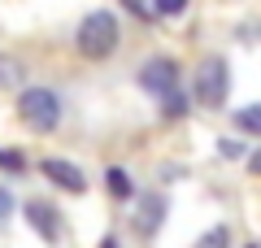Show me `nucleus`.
Listing matches in <instances>:
<instances>
[{
    "label": "nucleus",
    "instance_id": "nucleus-1",
    "mask_svg": "<svg viewBox=\"0 0 261 248\" xmlns=\"http://www.w3.org/2000/svg\"><path fill=\"white\" fill-rule=\"evenodd\" d=\"M118 18H113L109 9H96V13H87L83 18V27H79V35H74V44H79V53L87 57V61H105V57L118 48Z\"/></svg>",
    "mask_w": 261,
    "mask_h": 248
},
{
    "label": "nucleus",
    "instance_id": "nucleus-2",
    "mask_svg": "<svg viewBox=\"0 0 261 248\" xmlns=\"http://www.w3.org/2000/svg\"><path fill=\"white\" fill-rule=\"evenodd\" d=\"M18 118L27 122L31 131H53L57 122H61V101H57V92H48V87H27V92L18 96Z\"/></svg>",
    "mask_w": 261,
    "mask_h": 248
},
{
    "label": "nucleus",
    "instance_id": "nucleus-3",
    "mask_svg": "<svg viewBox=\"0 0 261 248\" xmlns=\"http://www.w3.org/2000/svg\"><path fill=\"white\" fill-rule=\"evenodd\" d=\"M226 92H231V70H226V61L222 57H205L200 70H196V101L218 109L226 101Z\"/></svg>",
    "mask_w": 261,
    "mask_h": 248
},
{
    "label": "nucleus",
    "instance_id": "nucleus-4",
    "mask_svg": "<svg viewBox=\"0 0 261 248\" xmlns=\"http://www.w3.org/2000/svg\"><path fill=\"white\" fill-rule=\"evenodd\" d=\"M140 83H144V92H148V96H170L178 87V65L170 61V57H152V61H144Z\"/></svg>",
    "mask_w": 261,
    "mask_h": 248
},
{
    "label": "nucleus",
    "instance_id": "nucleus-5",
    "mask_svg": "<svg viewBox=\"0 0 261 248\" xmlns=\"http://www.w3.org/2000/svg\"><path fill=\"white\" fill-rule=\"evenodd\" d=\"M39 170H44L57 187H65V192H83V187H87L83 170H79V165H70L65 157H44V161H39Z\"/></svg>",
    "mask_w": 261,
    "mask_h": 248
},
{
    "label": "nucleus",
    "instance_id": "nucleus-6",
    "mask_svg": "<svg viewBox=\"0 0 261 248\" xmlns=\"http://www.w3.org/2000/svg\"><path fill=\"white\" fill-rule=\"evenodd\" d=\"M27 222L48 239V244L61 239V218H57V209H53L48 201H31V205H27Z\"/></svg>",
    "mask_w": 261,
    "mask_h": 248
},
{
    "label": "nucleus",
    "instance_id": "nucleus-7",
    "mask_svg": "<svg viewBox=\"0 0 261 248\" xmlns=\"http://www.w3.org/2000/svg\"><path fill=\"white\" fill-rule=\"evenodd\" d=\"M161 213H166L161 196H148V205H140V213H135V227H140L144 235H152V231L161 227Z\"/></svg>",
    "mask_w": 261,
    "mask_h": 248
},
{
    "label": "nucleus",
    "instance_id": "nucleus-8",
    "mask_svg": "<svg viewBox=\"0 0 261 248\" xmlns=\"http://www.w3.org/2000/svg\"><path fill=\"white\" fill-rule=\"evenodd\" d=\"M235 127L244 131V135H261V105H248V109L235 113Z\"/></svg>",
    "mask_w": 261,
    "mask_h": 248
},
{
    "label": "nucleus",
    "instance_id": "nucleus-9",
    "mask_svg": "<svg viewBox=\"0 0 261 248\" xmlns=\"http://www.w3.org/2000/svg\"><path fill=\"white\" fill-rule=\"evenodd\" d=\"M18 83H22V61L0 57V87H18Z\"/></svg>",
    "mask_w": 261,
    "mask_h": 248
},
{
    "label": "nucleus",
    "instance_id": "nucleus-10",
    "mask_svg": "<svg viewBox=\"0 0 261 248\" xmlns=\"http://www.w3.org/2000/svg\"><path fill=\"white\" fill-rule=\"evenodd\" d=\"M196 248H231V235H226V227H214L196 239Z\"/></svg>",
    "mask_w": 261,
    "mask_h": 248
},
{
    "label": "nucleus",
    "instance_id": "nucleus-11",
    "mask_svg": "<svg viewBox=\"0 0 261 248\" xmlns=\"http://www.w3.org/2000/svg\"><path fill=\"white\" fill-rule=\"evenodd\" d=\"M0 165H5L9 175H22V170H27V157H22L18 148H0Z\"/></svg>",
    "mask_w": 261,
    "mask_h": 248
},
{
    "label": "nucleus",
    "instance_id": "nucleus-12",
    "mask_svg": "<svg viewBox=\"0 0 261 248\" xmlns=\"http://www.w3.org/2000/svg\"><path fill=\"white\" fill-rule=\"evenodd\" d=\"M183 9H187V0H152V13H161V18H174Z\"/></svg>",
    "mask_w": 261,
    "mask_h": 248
},
{
    "label": "nucleus",
    "instance_id": "nucleus-13",
    "mask_svg": "<svg viewBox=\"0 0 261 248\" xmlns=\"http://www.w3.org/2000/svg\"><path fill=\"white\" fill-rule=\"evenodd\" d=\"M105 183H109L118 196H130V183H126V175H122V170H109V175H105Z\"/></svg>",
    "mask_w": 261,
    "mask_h": 248
},
{
    "label": "nucleus",
    "instance_id": "nucleus-14",
    "mask_svg": "<svg viewBox=\"0 0 261 248\" xmlns=\"http://www.w3.org/2000/svg\"><path fill=\"white\" fill-rule=\"evenodd\" d=\"M9 213H13V196H9V192H5V187H0V222L9 218Z\"/></svg>",
    "mask_w": 261,
    "mask_h": 248
},
{
    "label": "nucleus",
    "instance_id": "nucleus-15",
    "mask_svg": "<svg viewBox=\"0 0 261 248\" xmlns=\"http://www.w3.org/2000/svg\"><path fill=\"white\" fill-rule=\"evenodd\" d=\"M248 170H252V175H261V148H257V153L248 157Z\"/></svg>",
    "mask_w": 261,
    "mask_h": 248
}]
</instances>
